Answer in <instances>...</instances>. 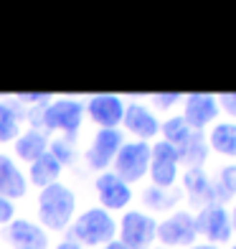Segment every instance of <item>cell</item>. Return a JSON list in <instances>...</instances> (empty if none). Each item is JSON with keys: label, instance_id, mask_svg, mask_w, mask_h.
I'll list each match as a JSON object with an SVG mask.
<instances>
[{"label": "cell", "instance_id": "1", "mask_svg": "<svg viewBox=\"0 0 236 249\" xmlns=\"http://www.w3.org/2000/svg\"><path fill=\"white\" fill-rule=\"evenodd\" d=\"M38 219L51 231H64L74 221L76 213V194L64 183H51L38 194Z\"/></svg>", "mask_w": 236, "mask_h": 249}, {"label": "cell", "instance_id": "2", "mask_svg": "<svg viewBox=\"0 0 236 249\" xmlns=\"http://www.w3.org/2000/svg\"><path fill=\"white\" fill-rule=\"evenodd\" d=\"M71 242L84 244V247H99L115 242L117 224L104 209H86L69 224Z\"/></svg>", "mask_w": 236, "mask_h": 249}, {"label": "cell", "instance_id": "3", "mask_svg": "<svg viewBox=\"0 0 236 249\" xmlns=\"http://www.w3.org/2000/svg\"><path fill=\"white\" fill-rule=\"evenodd\" d=\"M82 120H84V102H79L74 97L51 99L49 105L41 107V112L36 115V122L43 130H49V132L59 130L71 140L76 138L79 127H82Z\"/></svg>", "mask_w": 236, "mask_h": 249}, {"label": "cell", "instance_id": "4", "mask_svg": "<svg viewBox=\"0 0 236 249\" xmlns=\"http://www.w3.org/2000/svg\"><path fill=\"white\" fill-rule=\"evenodd\" d=\"M150 168V145L132 140V142H122L119 153L115 155V176L122 178L125 183H135L140 180Z\"/></svg>", "mask_w": 236, "mask_h": 249}, {"label": "cell", "instance_id": "5", "mask_svg": "<svg viewBox=\"0 0 236 249\" xmlns=\"http://www.w3.org/2000/svg\"><path fill=\"white\" fill-rule=\"evenodd\" d=\"M117 229L119 242L127 249H150L157 239V221L142 211H127Z\"/></svg>", "mask_w": 236, "mask_h": 249}, {"label": "cell", "instance_id": "6", "mask_svg": "<svg viewBox=\"0 0 236 249\" xmlns=\"http://www.w3.org/2000/svg\"><path fill=\"white\" fill-rule=\"evenodd\" d=\"M178 150L170 142H155L150 148V178L155 188H170L178 178Z\"/></svg>", "mask_w": 236, "mask_h": 249}, {"label": "cell", "instance_id": "7", "mask_svg": "<svg viewBox=\"0 0 236 249\" xmlns=\"http://www.w3.org/2000/svg\"><path fill=\"white\" fill-rule=\"evenodd\" d=\"M84 112L99 124V130H117L125 117V102L117 94H92L84 102Z\"/></svg>", "mask_w": 236, "mask_h": 249}, {"label": "cell", "instance_id": "8", "mask_svg": "<svg viewBox=\"0 0 236 249\" xmlns=\"http://www.w3.org/2000/svg\"><path fill=\"white\" fill-rule=\"evenodd\" d=\"M196 219V234L206 236L208 244H221L229 242L231 236V216L226 213V209L221 203H208V206L201 209Z\"/></svg>", "mask_w": 236, "mask_h": 249}, {"label": "cell", "instance_id": "9", "mask_svg": "<svg viewBox=\"0 0 236 249\" xmlns=\"http://www.w3.org/2000/svg\"><path fill=\"white\" fill-rule=\"evenodd\" d=\"M157 239L168 247H190L196 242V219L188 211H175L157 224Z\"/></svg>", "mask_w": 236, "mask_h": 249}, {"label": "cell", "instance_id": "10", "mask_svg": "<svg viewBox=\"0 0 236 249\" xmlns=\"http://www.w3.org/2000/svg\"><path fill=\"white\" fill-rule=\"evenodd\" d=\"M122 142H125V138H122L119 130H97V135L92 138V145L86 148L89 168L104 173V168L109 163H115V155L119 153Z\"/></svg>", "mask_w": 236, "mask_h": 249}, {"label": "cell", "instance_id": "11", "mask_svg": "<svg viewBox=\"0 0 236 249\" xmlns=\"http://www.w3.org/2000/svg\"><path fill=\"white\" fill-rule=\"evenodd\" d=\"M94 188H97V198L104 206V211H119V209H125L127 203L132 201V188L122 178H117L115 173H109V171L97 176Z\"/></svg>", "mask_w": 236, "mask_h": 249}, {"label": "cell", "instance_id": "12", "mask_svg": "<svg viewBox=\"0 0 236 249\" xmlns=\"http://www.w3.org/2000/svg\"><path fill=\"white\" fill-rule=\"evenodd\" d=\"M5 239L13 249H49V234L28 219H13L5 229Z\"/></svg>", "mask_w": 236, "mask_h": 249}, {"label": "cell", "instance_id": "13", "mask_svg": "<svg viewBox=\"0 0 236 249\" xmlns=\"http://www.w3.org/2000/svg\"><path fill=\"white\" fill-rule=\"evenodd\" d=\"M122 122H125L127 132L135 135L140 142L150 140V138H155V135L160 132V122H157V117L145 105H140V102H130V105H125V117H122Z\"/></svg>", "mask_w": 236, "mask_h": 249}, {"label": "cell", "instance_id": "14", "mask_svg": "<svg viewBox=\"0 0 236 249\" xmlns=\"http://www.w3.org/2000/svg\"><path fill=\"white\" fill-rule=\"evenodd\" d=\"M219 115V102L211 94H188L185 97V109H183V120L188 122L190 130L201 132L208 122H213Z\"/></svg>", "mask_w": 236, "mask_h": 249}, {"label": "cell", "instance_id": "15", "mask_svg": "<svg viewBox=\"0 0 236 249\" xmlns=\"http://www.w3.org/2000/svg\"><path fill=\"white\" fill-rule=\"evenodd\" d=\"M26 191H28V178L23 176V171L16 165L13 158L0 153V198L16 201L23 198Z\"/></svg>", "mask_w": 236, "mask_h": 249}, {"label": "cell", "instance_id": "16", "mask_svg": "<svg viewBox=\"0 0 236 249\" xmlns=\"http://www.w3.org/2000/svg\"><path fill=\"white\" fill-rule=\"evenodd\" d=\"M13 148H16V155L20 158V160L33 163V160H38L43 153H49V138H46L43 130L33 127V130H26V132L18 135Z\"/></svg>", "mask_w": 236, "mask_h": 249}, {"label": "cell", "instance_id": "17", "mask_svg": "<svg viewBox=\"0 0 236 249\" xmlns=\"http://www.w3.org/2000/svg\"><path fill=\"white\" fill-rule=\"evenodd\" d=\"M64 171V165L56 160L51 153H43L38 160H33L28 165V180L38 188H46L51 183H59V176Z\"/></svg>", "mask_w": 236, "mask_h": 249}, {"label": "cell", "instance_id": "18", "mask_svg": "<svg viewBox=\"0 0 236 249\" xmlns=\"http://www.w3.org/2000/svg\"><path fill=\"white\" fill-rule=\"evenodd\" d=\"M183 183H185V191H188V198L193 203H216V194H213V186L211 180L206 178V173L201 168H190V171L183 176Z\"/></svg>", "mask_w": 236, "mask_h": 249}, {"label": "cell", "instance_id": "19", "mask_svg": "<svg viewBox=\"0 0 236 249\" xmlns=\"http://www.w3.org/2000/svg\"><path fill=\"white\" fill-rule=\"evenodd\" d=\"M211 148L221 153V155H229V158H236V124L231 122H221L211 130Z\"/></svg>", "mask_w": 236, "mask_h": 249}, {"label": "cell", "instance_id": "20", "mask_svg": "<svg viewBox=\"0 0 236 249\" xmlns=\"http://www.w3.org/2000/svg\"><path fill=\"white\" fill-rule=\"evenodd\" d=\"M206 140H203V132H190V138L178 148V160L188 163L190 168H198L201 163L206 160Z\"/></svg>", "mask_w": 236, "mask_h": 249}, {"label": "cell", "instance_id": "21", "mask_svg": "<svg viewBox=\"0 0 236 249\" xmlns=\"http://www.w3.org/2000/svg\"><path fill=\"white\" fill-rule=\"evenodd\" d=\"M20 135V117L10 102H0V142H10Z\"/></svg>", "mask_w": 236, "mask_h": 249}, {"label": "cell", "instance_id": "22", "mask_svg": "<svg viewBox=\"0 0 236 249\" xmlns=\"http://www.w3.org/2000/svg\"><path fill=\"white\" fill-rule=\"evenodd\" d=\"M160 130H163V135H165V142H170L175 150L181 148V145L190 138V132H193V130L188 127V122H185L181 115H178V117H170V120H165V122L160 124Z\"/></svg>", "mask_w": 236, "mask_h": 249}, {"label": "cell", "instance_id": "23", "mask_svg": "<svg viewBox=\"0 0 236 249\" xmlns=\"http://www.w3.org/2000/svg\"><path fill=\"white\" fill-rule=\"evenodd\" d=\"M142 198L152 209H170L173 203L181 198V194H178V191H170V188H155L152 186V188H148L142 194Z\"/></svg>", "mask_w": 236, "mask_h": 249}, {"label": "cell", "instance_id": "24", "mask_svg": "<svg viewBox=\"0 0 236 249\" xmlns=\"http://www.w3.org/2000/svg\"><path fill=\"white\" fill-rule=\"evenodd\" d=\"M234 191H236V165L226 168V171L221 173L219 188H213V194H216V201H226V198H231Z\"/></svg>", "mask_w": 236, "mask_h": 249}, {"label": "cell", "instance_id": "25", "mask_svg": "<svg viewBox=\"0 0 236 249\" xmlns=\"http://www.w3.org/2000/svg\"><path fill=\"white\" fill-rule=\"evenodd\" d=\"M18 102L31 105V107H46L51 102V94H46V92H41V94H18Z\"/></svg>", "mask_w": 236, "mask_h": 249}, {"label": "cell", "instance_id": "26", "mask_svg": "<svg viewBox=\"0 0 236 249\" xmlns=\"http://www.w3.org/2000/svg\"><path fill=\"white\" fill-rule=\"evenodd\" d=\"M13 219H16V206H13V201L0 198V224H10Z\"/></svg>", "mask_w": 236, "mask_h": 249}, {"label": "cell", "instance_id": "27", "mask_svg": "<svg viewBox=\"0 0 236 249\" xmlns=\"http://www.w3.org/2000/svg\"><path fill=\"white\" fill-rule=\"evenodd\" d=\"M216 102H221V107L226 109L231 117H236V92H226V94H221Z\"/></svg>", "mask_w": 236, "mask_h": 249}, {"label": "cell", "instance_id": "28", "mask_svg": "<svg viewBox=\"0 0 236 249\" xmlns=\"http://www.w3.org/2000/svg\"><path fill=\"white\" fill-rule=\"evenodd\" d=\"M152 102H155L157 107L165 109V107H173L175 102H181V94H175V92L173 94H152Z\"/></svg>", "mask_w": 236, "mask_h": 249}, {"label": "cell", "instance_id": "29", "mask_svg": "<svg viewBox=\"0 0 236 249\" xmlns=\"http://www.w3.org/2000/svg\"><path fill=\"white\" fill-rule=\"evenodd\" d=\"M56 249H84V247L76 244V242H71V239H66V242H61V244H56Z\"/></svg>", "mask_w": 236, "mask_h": 249}, {"label": "cell", "instance_id": "30", "mask_svg": "<svg viewBox=\"0 0 236 249\" xmlns=\"http://www.w3.org/2000/svg\"><path fill=\"white\" fill-rule=\"evenodd\" d=\"M102 249H127V247L122 244V242H109V244H104Z\"/></svg>", "mask_w": 236, "mask_h": 249}, {"label": "cell", "instance_id": "31", "mask_svg": "<svg viewBox=\"0 0 236 249\" xmlns=\"http://www.w3.org/2000/svg\"><path fill=\"white\" fill-rule=\"evenodd\" d=\"M190 249H219V247H213V244H198V247H190Z\"/></svg>", "mask_w": 236, "mask_h": 249}, {"label": "cell", "instance_id": "32", "mask_svg": "<svg viewBox=\"0 0 236 249\" xmlns=\"http://www.w3.org/2000/svg\"><path fill=\"white\" fill-rule=\"evenodd\" d=\"M231 229H236V206H234V213H231Z\"/></svg>", "mask_w": 236, "mask_h": 249}, {"label": "cell", "instance_id": "33", "mask_svg": "<svg viewBox=\"0 0 236 249\" xmlns=\"http://www.w3.org/2000/svg\"><path fill=\"white\" fill-rule=\"evenodd\" d=\"M231 249H236V247H231Z\"/></svg>", "mask_w": 236, "mask_h": 249}]
</instances>
